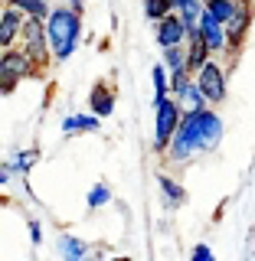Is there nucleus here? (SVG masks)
<instances>
[{
    "label": "nucleus",
    "mask_w": 255,
    "mask_h": 261,
    "mask_svg": "<svg viewBox=\"0 0 255 261\" xmlns=\"http://www.w3.org/2000/svg\"><path fill=\"white\" fill-rule=\"evenodd\" d=\"M226 134V124L219 118L216 108H203V111H187L183 121H180L174 141H170L164 160L167 163H177V167H187L193 157L200 153H213L219 147Z\"/></svg>",
    "instance_id": "obj_1"
},
{
    "label": "nucleus",
    "mask_w": 255,
    "mask_h": 261,
    "mask_svg": "<svg viewBox=\"0 0 255 261\" xmlns=\"http://www.w3.org/2000/svg\"><path fill=\"white\" fill-rule=\"evenodd\" d=\"M46 39L53 49V65L69 62L82 43V16L72 13L65 4H53L46 16Z\"/></svg>",
    "instance_id": "obj_2"
},
{
    "label": "nucleus",
    "mask_w": 255,
    "mask_h": 261,
    "mask_svg": "<svg viewBox=\"0 0 255 261\" xmlns=\"http://www.w3.org/2000/svg\"><path fill=\"white\" fill-rule=\"evenodd\" d=\"M27 79H43V72L33 65V59L20 46L0 49V95H13Z\"/></svg>",
    "instance_id": "obj_3"
},
{
    "label": "nucleus",
    "mask_w": 255,
    "mask_h": 261,
    "mask_svg": "<svg viewBox=\"0 0 255 261\" xmlns=\"http://www.w3.org/2000/svg\"><path fill=\"white\" fill-rule=\"evenodd\" d=\"M193 82H196V88H200L206 108H219V105H226V98H229V65H223L219 59H210L193 75Z\"/></svg>",
    "instance_id": "obj_4"
},
{
    "label": "nucleus",
    "mask_w": 255,
    "mask_h": 261,
    "mask_svg": "<svg viewBox=\"0 0 255 261\" xmlns=\"http://www.w3.org/2000/svg\"><path fill=\"white\" fill-rule=\"evenodd\" d=\"M180 121H183V108L177 105V98H164V101L154 105V141H151L154 153H160V157L167 153Z\"/></svg>",
    "instance_id": "obj_5"
},
{
    "label": "nucleus",
    "mask_w": 255,
    "mask_h": 261,
    "mask_svg": "<svg viewBox=\"0 0 255 261\" xmlns=\"http://www.w3.org/2000/svg\"><path fill=\"white\" fill-rule=\"evenodd\" d=\"M16 46L30 56L33 65L43 75L53 69V49H49V39H46V20H27L23 23V33H20V43Z\"/></svg>",
    "instance_id": "obj_6"
},
{
    "label": "nucleus",
    "mask_w": 255,
    "mask_h": 261,
    "mask_svg": "<svg viewBox=\"0 0 255 261\" xmlns=\"http://www.w3.org/2000/svg\"><path fill=\"white\" fill-rule=\"evenodd\" d=\"M252 20H255V4H239L236 16L226 23V59L236 62L242 56L245 43H249V33H252Z\"/></svg>",
    "instance_id": "obj_7"
},
{
    "label": "nucleus",
    "mask_w": 255,
    "mask_h": 261,
    "mask_svg": "<svg viewBox=\"0 0 255 261\" xmlns=\"http://www.w3.org/2000/svg\"><path fill=\"white\" fill-rule=\"evenodd\" d=\"M154 39H157L160 49L183 46L187 43V27H183V20H180V13H170V16H164L160 23H154Z\"/></svg>",
    "instance_id": "obj_8"
},
{
    "label": "nucleus",
    "mask_w": 255,
    "mask_h": 261,
    "mask_svg": "<svg viewBox=\"0 0 255 261\" xmlns=\"http://www.w3.org/2000/svg\"><path fill=\"white\" fill-rule=\"evenodd\" d=\"M114 105H118V95H114L111 82H105V79L95 82L92 92H88V114H95L98 121H105V118L114 114Z\"/></svg>",
    "instance_id": "obj_9"
},
{
    "label": "nucleus",
    "mask_w": 255,
    "mask_h": 261,
    "mask_svg": "<svg viewBox=\"0 0 255 261\" xmlns=\"http://www.w3.org/2000/svg\"><path fill=\"white\" fill-rule=\"evenodd\" d=\"M23 23H27V16L4 4V10H0V49H13L16 43H20Z\"/></svg>",
    "instance_id": "obj_10"
},
{
    "label": "nucleus",
    "mask_w": 255,
    "mask_h": 261,
    "mask_svg": "<svg viewBox=\"0 0 255 261\" xmlns=\"http://www.w3.org/2000/svg\"><path fill=\"white\" fill-rule=\"evenodd\" d=\"M200 39L206 43L213 59H216V56H226V27L216 23L206 10H203V16H200Z\"/></svg>",
    "instance_id": "obj_11"
},
{
    "label": "nucleus",
    "mask_w": 255,
    "mask_h": 261,
    "mask_svg": "<svg viewBox=\"0 0 255 261\" xmlns=\"http://www.w3.org/2000/svg\"><path fill=\"white\" fill-rule=\"evenodd\" d=\"M183 49H187V72H190V75H196V72H200L203 65L213 59V53L206 49V43L200 39V30H196V33H187Z\"/></svg>",
    "instance_id": "obj_12"
},
{
    "label": "nucleus",
    "mask_w": 255,
    "mask_h": 261,
    "mask_svg": "<svg viewBox=\"0 0 255 261\" xmlns=\"http://www.w3.org/2000/svg\"><path fill=\"white\" fill-rule=\"evenodd\" d=\"M157 190H160V199L167 209H180L187 206V190L180 179H174L170 173H157Z\"/></svg>",
    "instance_id": "obj_13"
},
{
    "label": "nucleus",
    "mask_w": 255,
    "mask_h": 261,
    "mask_svg": "<svg viewBox=\"0 0 255 261\" xmlns=\"http://www.w3.org/2000/svg\"><path fill=\"white\" fill-rule=\"evenodd\" d=\"M88 248H92L88 242H82L79 235H69V232L56 239V251H59L62 261H82V258L88 255Z\"/></svg>",
    "instance_id": "obj_14"
},
{
    "label": "nucleus",
    "mask_w": 255,
    "mask_h": 261,
    "mask_svg": "<svg viewBox=\"0 0 255 261\" xmlns=\"http://www.w3.org/2000/svg\"><path fill=\"white\" fill-rule=\"evenodd\" d=\"M102 127V121L95 118V114L88 111H79V114H69V118H62V134H95V130Z\"/></svg>",
    "instance_id": "obj_15"
},
{
    "label": "nucleus",
    "mask_w": 255,
    "mask_h": 261,
    "mask_svg": "<svg viewBox=\"0 0 255 261\" xmlns=\"http://www.w3.org/2000/svg\"><path fill=\"white\" fill-rule=\"evenodd\" d=\"M7 7H13V10H20L27 20H46L49 10H53V4L49 0H4Z\"/></svg>",
    "instance_id": "obj_16"
},
{
    "label": "nucleus",
    "mask_w": 255,
    "mask_h": 261,
    "mask_svg": "<svg viewBox=\"0 0 255 261\" xmlns=\"http://www.w3.org/2000/svg\"><path fill=\"white\" fill-rule=\"evenodd\" d=\"M36 160H39V150L36 147H30V150H16L10 160H7V170L16 176H30V170L36 167Z\"/></svg>",
    "instance_id": "obj_17"
},
{
    "label": "nucleus",
    "mask_w": 255,
    "mask_h": 261,
    "mask_svg": "<svg viewBox=\"0 0 255 261\" xmlns=\"http://www.w3.org/2000/svg\"><path fill=\"white\" fill-rule=\"evenodd\" d=\"M239 4H242V0H206L203 10H206L216 23H223V27H226V23L236 16V10H239Z\"/></svg>",
    "instance_id": "obj_18"
},
{
    "label": "nucleus",
    "mask_w": 255,
    "mask_h": 261,
    "mask_svg": "<svg viewBox=\"0 0 255 261\" xmlns=\"http://www.w3.org/2000/svg\"><path fill=\"white\" fill-rule=\"evenodd\" d=\"M177 105L183 108V114H187V111H203V108H206V101H203V95H200V88H196V82H190V85H187L183 92L177 95Z\"/></svg>",
    "instance_id": "obj_19"
},
{
    "label": "nucleus",
    "mask_w": 255,
    "mask_h": 261,
    "mask_svg": "<svg viewBox=\"0 0 255 261\" xmlns=\"http://www.w3.org/2000/svg\"><path fill=\"white\" fill-rule=\"evenodd\" d=\"M151 82H154V105L164 101V98H170V72L164 69L160 62L151 69Z\"/></svg>",
    "instance_id": "obj_20"
},
{
    "label": "nucleus",
    "mask_w": 255,
    "mask_h": 261,
    "mask_svg": "<svg viewBox=\"0 0 255 261\" xmlns=\"http://www.w3.org/2000/svg\"><path fill=\"white\" fill-rule=\"evenodd\" d=\"M160 65H164L167 72H180V69H187V49H183V46L160 49Z\"/></svg>",
    "instance_id": "obj_21"
},
{
    "label": "nucleus",
    "mask_w": 255,
    "mask_h": 261,
    "mask_svg": "<svg viewBox=\"0 0 255 261\" xmlns=\"http://www.w3.org/2000/svg\"><path fill=\"white\" fill-rule=\"evenodd\" d=\"M108 202H111V186L108 183H95L92 190H88V196H85L88 209H105Z\"/></svg>",
    "instance_id": "obj_22"
},
{
    "label": "nucleus",
    "mask_w": 255,
    "mask_h": 261,
    "mask_svg": "<svg viewBox=\"0 0 255 261\" xmlns=\"http://www.w3.org/2000/svg\"><path fill=\"white\" fill-rule=\"evenodd\" d=\"M200 16H203V0H190V4L180 10V20H183L187 33H196V30H200Z\"/></svg>",
    "instance_id": "obj_23"
},
{
    "label": "nucleus",
    "mask_w": 255,
    "mask_h": 261,
    "mask_svg": "<svg viewBox=\"0 0 255 261\" xmlns=\"http://www.w3.org/2000/svg\"><path fill=\"white\" fill-rule=\"evenodd\" d=\"M174 13V4L170 0H144V16L151 23H160L164 16H170Z\"/></svg>",
    "instance_id": "obj_24"
},
{
    "label": "nucleus",
    "mask_w": 255,
    "mask_h": 261,
    "mask_svg": "<svg viewBox=\"0 0 255 261\" xmlns=\"http://www.w3.org/2000/svg\"><path fill=\"white\" fill-rule=\"evenodd\" d=\"M190 82H193V75H190L187 69H180V72H170V98H177V95L183 92L187 85H190Z\"/></svg>",
    "instance_id": "obj_25"
},
{
    "label": "nucleus",
    "mask_w": 255,
    "mask_h": 261,
    "mask_svg": "<svg viewBox=\"0 0 255 261\" xmlns=\"http://www.w3.org/2000/svg\"><path fill=\"white\" fill-rule=\"evenodd\" d=\"M190 261H216V255H213V248L206 242H200V245L190 248Z\"/></svg>",
    "instance_id": "obj_26"
},
{
    "label": "nucleus",
    "mask_w": 255,
    "mask_h": 261,
    "mask_svg": "<svg viewBox=\"0 0 255 261\" xmlns=\"http://www.w3.org/2000/svg\"><path fill=\"white\" fill-rule=\"evenodd\" d=\"M30 242L33 245H43V225H39V219H30Z\"/></svg>",
    "instance_id": "obj_27"
},
{
    "label": "nucleus",
    "mask_w": 255,
    "mask_h": 261,
    "mask_svg": "<svg viewBox=\"0 0 255 261\" xmlns=\"http://www.w3.org/2000/svg\"><path fill=\"white\" fill-rule=\"evenodd\" d=\"M82 261H108V258H105V248H102V245H95V248H88V255L82 258Z\"/></svg>",
    "instance_id": "obj_28"
},
{
    "label": "nucleus",
    "mask_w": 255,
    "mask_h": 261,
    "mask_svg": "<svg viewBox=\"0 0 255 261\" xmlns=\"http://www.w3.org/2000/svg\"><path fill=\"white\" fill-rule=\"evenodd\" d=\"M65 7H69L72 13H79V16L85 13V0H65Z\"/></svg>",
    "instance_id": "obj_29"
},
{
    "label": "nucleus",
    "mask_w": 255,
    "mask_h": 261,
    "mask_svg": "<svg viewBox=\"0 0 255 261\" xmlns=\"http://www.w3.org/2000/svg\"><path fill=\"white\" fill-rule=\"evenodd\" d=\"M10 170H7V163H0V186H7V183H10Z\"/></svg>",
    "instance_id": "obj_30"
},
{
    "label": "nucleus",
    "mask_w": 255,
    "mask_h": 261,
    "mask_svg": "<svg viewBox=\"0 0 255 261\" xmlns=\"http://www.w3.org/2000/svg\"><path fill=\"white\" fill-rule=\"evenodd\" d=\"M108 261H134V258H128V255H111Z\"/></svg>",
    "instance_id": "obj_31"
},
{
    "label": "nucleus",
    "mask_w": 255,
    "mask_h": 261,
    "mask_svg": "<svg viewBox=\"0 0 255 261\" xmlns=\"http://www.w3.org/2000/svg\"><path fill=\"white\" fill-rule=\"evenodd\" d=\"M245 4H255V0H245Z\"/></svg>",
    "instance_id": "obj_32"
},
{
    "label": "nucleus",
    "mask_w": 255,
    "mask_h": 261,
    "mask_svg": "<svg viewBox=\"0 0 255 261\" xmlns=\"http://www.w3.org/2000/svg\"><path fill=\"white\" fill-rule=\"evenodd\" d=\"M0 10H4V4H0Z\"/></svg>",
    "instance_id": "obj_33"
},
{
    "label": "nucleus",
    "mask_w": 255,
    "mask_h": 261,
    "mask_svg": "<svg viewBox=\"0 0 255 261\" xmlns=\"http://www.w3.org/2000/svg\"><path fill=\"white\" fill-rule=\"evenodd\" d=\"M49 4H53V0H49Z\"/></svg>",
    "instance_id": "obj_34"
},
{
    "label": "nucleus",
    "mask_w": 255,
    "mask_h": 261,
    "mask_svg": "<svg viewBox=\"0 0 255 261\" xmlns=\"http://www.w3.org/2000/svg\"><path fill=\"white\" fill-rule=\"evenodd\" d=\"M0 4H4V0H0Z\"/></svg>",
    "instance_id": "obj_35"
},
{
    "label": "nucleus",
    "mask_w": 255,
    "mask_h": 261,
    "mask_svg": "<svg viewBox=\"0 0 255 261\" xmlns=\"http://www.w3.org/2000/svg\"><path fill=\"white\" fill-rule=\"evenodd\" d=\"M203 4H206V0H203Z\"/></svg>",
    "instance_id": "obj_36"
}]
</instances>
